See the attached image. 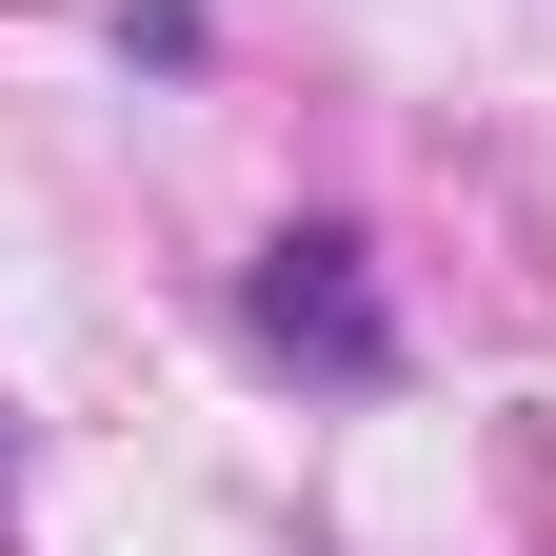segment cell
<instances>
[{
    "label": "cell",
    "instance_id": "1",
    "mask_svg": "<svg viewBox=\"0 0 556 556\" xmlns=\"http://www.w3.org/2000/svg\"><path fill=\"white\" fill-rule=\"evenodd\" d=\"M239 318H258V358H299L318 397H378L397 378V278H378L358 219H278L239 258Z\"/></svg>",
    "mask_w": 556,
    "mask_h": 556
},
{
    "label": "cell",
    "instance_id": "2",
    "mask_svg": "<svg viewBox=\"0 0 556 556\" xmlns=\"http://www.w3.org/2000/svg\"><path fill=\"white\" fill-rule=\"evenodd\" d=\"M119 60H160V80H179V60H199V0H119Z\"/></svg>",
    "mask_w": 556,
    "mask_h": 556
},
{
    "label": "cell",
    "instance_id": "3",
    "mask_svg": "<svg viewBox=\"0 0 556 556\" xmlns=\"http://www.w3.org/2000/svg\"><path fill=\"white\" fill-rule=\"evenodd\" d=\"M0 497H21V438H0Z\"/></svg>",
    "mask_w": 556,
    "mask_h": 556
}]
</instances>
